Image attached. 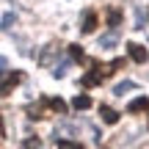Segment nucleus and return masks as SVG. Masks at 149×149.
I'll use <instances>...</instances> for the list:
<instances>
[{
	"mask_svg": "<svg viewBox=\"0 0 149 149\" xmlns=\"http://www.w3.org/2000/svg\"><path fill=\"white\" fill-rule=\"evenodd\" d=\"M102 80H105V69H102L100 64H94V69L80 77V86H83V88H94V86H100Z\"/></svg>",
	"mask_w": 149,
	"mask_h": 149,
	"instance_id": "nucleus-1",
	"label": "nucleus"
},
{
	"mask_svg": "<svg viewBox=\"0 0 149 149\" xmlns=\"http://www.w3.org/2000/svg\"><path fill=\"white\" fill-rule=\"evenodd\" d=\"M127 111H130V113H141V111H149V100H146V97H138V100H133V102L127 105Z\"/></svg>",
	"mask_w": 149,
	"mask_h": 149,
	"instance_id": "nucleus-7",
	"label": "nucleus"
},
{
	"mask_svg": "<svg viewBox=\"0 0 149 149\" xmlns=\"http://www.w3.org/2000/svg\"><path fill=\"white\" fill-rule=\"evenodd\" d=\"M44 105L53 108L55 113H66V102H64V100H58V97H53V100H50V97H44Z\"/></svg>",
	"mask_w": 149,
	"mask_h": 149,
	"instance_id": "nucleus-8",
	"label": "nucleus"
},
{
	"mask_svg": "<svg viewBox=\"0 0 149 149\" xmlns=\"http://www.w3.org/2000/svg\"><path fill=\"white\" fill-rule=\"evenodd\" d=\"M130 88H133V83H119V86H116V91H113V94H119V97H122L124 91H130Z\"/></svg>",
	"mask_w": 149,
	"mask_h": 149,
	"instance_id": "nucleus-13",
	"label": "nucleus"
},
{
	"mask_svg": "<svg viewBox=\"0 0 149 149\" xmlns=\"http://www.w3.org/2000/svg\"><path fill=\"white\" fill-rule=\"evenodd\" d=\"M19 83H22V72H8V77L0 83V97H8Z\"/></svg>",
	"mask_w": 149,
	"mask_h": 149,
	"instance_id": "nucleus-2",
	"label": "nucleus"
},
{
	"mask_svg": "<svg viewBox=\"0 0 149 149\" xmlns=\"http://www.w3.org/2000/svg\"><path fill=\"white\" fill-rule=\"evenodd\" d=\"M97 25H100V17H97V11H88L83 19V33H94Z\"/></svg>",
	"mask_w": 149,
	"mask_h": 149,
	"instance_id": "nucleus-4",
	"label": "nucleus"
},
{
	"mask_svg": "<svg viewBox=\"0 0 149 149\" xmlns=\"http://www.w3.org/2000/svg\"><path fill=\"white\" fill-rule=\"evenodd\" d=\"M122 8H111V11H108V25H111V28H119V25H122Z\"/></svg>",
	"mask_w": 149,
	"mask_h": 149,
	"instance_id": "nucleus-9",
	"label": "nucleus"
},
{
	"mask_svg": "<svg viewBox=\"0 0 149 149\" xmlns=\"http://www.w3.org/2000/svg\"><path fill=\"white\" fill-rule=\"evenodd\" d=\"M55 146H58V149H86L83 144H77V141H66V138H55Z\"/></svg>",
	"mask_w": 149,
	"mask_h": 149,
	"instance_id": "nucleus-10",
	"label": "nucleus"
},
{
	"mask_svg": "<svg viewBox=\"0 0 149 149\" xmlns=\"http://www.w3.org/2000/svg\"><path fill=\"white\" fill-rule=\"evenodd\" d=\"M127 55L135 61V64H146L149 61V50L141 47V44H135V42H127Z\"/></svg>",
	"mask_w": 149,
	"mask_h": 149,
	"instance_id": "nucleus-3",
	"label": "nucleus"
},
{
	"mask_svg": "<svg viewBox=\"0 0 149 149\" xmlns=\"http://www.w3.org/2000/svg\"><path fill=\"white\" fill-rule=\"evenodd\" d=\"M100 116H102L105 124H116L119 122V113L113 111V108H108V105H100Z\"/></svg>",
	"mask_w": 149,
	"mask_h": 149,
	"instance_id": "nucleus-5",
	"label": "nucleus"
},
{
	"mask_svg": "<svg viewBox=\"0 0 149 149\" xmlns=\"http://www.w3.org/2000/svg\"><path fill=\"white\" fill-rule=\"evenodd\" d=\"M69 55H72L74 61H86V53H83L80 44H69Z\"/></svg>",
	"mask_w": 149,
	"mask_h": 149,
	"instance_id": "nucleus-11",
	"label": "nucleus"
},
{
	"mask_svg": "<svg viewBox=\"0 0 149 149\" xmlns=\"http://www.w3.org/2000/svg\"><path fill=\"white\" fill-rule=\"evenodd\" d=\"M72 108H74V111H88V108H91V97L88 94H77L72 100Z\"/></svg>",
	"mask_w": 149,
	"mask_h": 149,
	"instance_id": "nucleus-6",
	"label": "nucleus"
},
{
	"mask_svg": "<svg viewBox=\"0 0 149 149\" xmlns=\"http://www.w3.org/2000/svg\"><path fill=\"white\" fill-rule=\"evenodd\" d=\"M22 146H25V149H42V141H39V138H28Z\"/></svg>",
	"mask_w": 149,
	"mask_h": 149,
	"instance_id": "nucleus-12",
	"label": "nucleus"
},
{
	"mask_svg": "<svg viewBox=\"0 0 149 149\" xmlns=\"http://www.w3.org/2000/svg\"><path fill=\"white\" fill-rule=\"evenodd\" d=\"M0 138H3V119H0Z\"/></svg>",
	"mask_w": 149,
	"mask_h": 149,
	"instance_id": "nucleus-14",
	"label": "nucleus"
}]
</instances>
